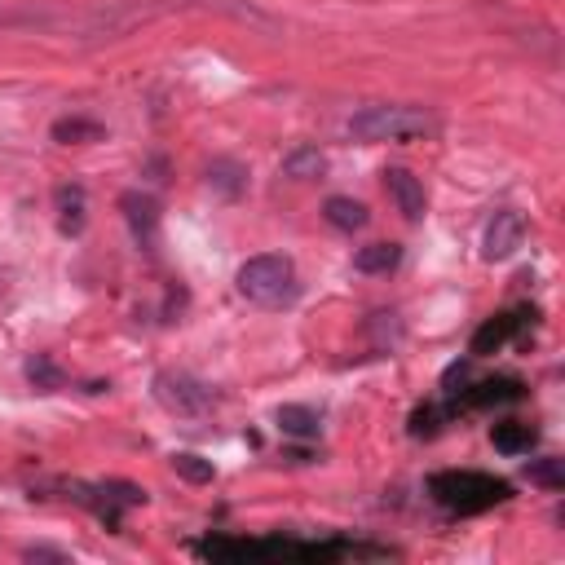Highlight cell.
Returning <instances> with one entry per match:
<instances>
[{
  "instance_id": "19",
  "label": "cell",
  "mask_w": 565,
  "mask_h": 565,
  "mask_svg": "<svg viewBox=\"0 0 565 565\" xmlns=\"http://www.w3.org/2000/svg\"><path fill=\"white\" fill-rule=\"evenodd\" d=\"M243 177H248V173H243L234 159H217V164L208 168V186H217L221 195H239V190H243Z\"/></svg>"
},
{
  "instance_id": "8",
  "label": "cell",
  "mask_w": 565,
  "mask_h": 565,
  "mask_svg": "<svg viewBox=\"0 0 565 565\" xmlns=\"http://www.w3.org/2000/svg\"><path fill=\"white\" fill-rule=\"evenodd\" d=\"M124 208V221H129L133 239L142 243V248H155V234H159V204L151 195H142V190H129V195L120 199Z\"/></svg>"
},
{
  "instance_id": "21",
  "label": "cell",
  "mask_w": 565,
  "mask_h": 565,
  "mask_svg": "<svg viewBox=\"0 0 565 565\" xmlns=\"http://www.w3.org/2000/svg\"><path fill=\"white\" fill-rule=\"evenodd\" d=\"M530 482H535V486H548V490H561V486H565L561 460H539V464H530Z\"/></svg>"
},
{
  "instance_id": "7",
  "label": "cell",
  "mask_w": 565,
  "mask_h": 565,
  "mask_svg": "<svg viewBox=\"0 0 565 565\" xmlns=\"http://www.w3.org/2000/svg\"><path fill=\"white\" fill-rule=\"evenodd\" d=\"M526 318H535V309H517V314H499V318H490V323H482V327H477V336H473V358L499 354L508 340L521 336Z\"/></svg>"
},
{
  "instance_id": "4",
  "label": "cell",
  "mask_w": 565,
  "mask_h": 565,
  "mask_svg": "<svg viewBox=\"0 0 565 565\" xmlns=\"http://www.w3.org/2000/svg\"><path fill=\"white\" fill-rule=\"evenodd\" d=\"M155 402L164 411L181 415V420H199V415H208L212 407V389L204 380H195L190 371H159L155 376Z\"/></svg>"
},
{
  "instance_id": "16",
  "label": "cell",
  "mask_w": 565,
  "mask_h": 565,
  "mask_svg": "<svg viewBox=\"0 0 565 565\" xmlns=\"http://www.w3.org/2000/svg\"><path fill=\"white\" fill-rule=\"evenodd\" d=\"M274 420H279V429H283L287 437H318V429H323L314 411H309V407H292V402H287V407H279V415H274Z\"/></svg>"
},
{
  "instance_id": "14",
  "label": "cell",
  "mask_w": 565,
  "mask_h": 565,
  "mask_svg": "<svg viewBox=\"0 0 565 565\" xmlns=\"http://www.w3.org/2000/svg\"><path fill=\"white\" fill-rule=\"evenodd\" d=\"M490 442H495L499 455H526L535 446V429L530 424H495L490 429Z\"/></svg>"
},
{
  "instance_id": "9",
  "label": "cell",
  "mask_w": 565,
  "mask_h": 565,
  "mask_svg": "<svg viewBox=\"0 0 565 565\" xmlns=\"http://www.w3.org/2000/svg\"><path fill=\"white\" fill-rule=\"evenodd\" d=\"M521 380H482L477 389L464 393V407H499V402H517L521 398Z\"/></svg>"
},
{
  "instance_id": "17",
  "label": "cell",
  "mask_w": 565,
  "mask_h": 565,
  "mask_svg": "<svg viewBox=\"0 0 565 565\" xmlns=\"http://www.w3.org/2000/svg\"><path fill=\"white\" fill-rule=\"evenodd\" d=\"M98 137H102V124H98V120H80V115H71V120H58V124H53V142H62V146L98 142Z\"/></svg>"
},
{
  "instance_id": "6",
  "label": "cell",
  "mask_w": 565,
  "mask_h": 565,
  "mask_svg": "<svg viewBox=\"0 0 565 565\" xmlns=\"http://www.w3.org/2000/svg\"><path fill=\"white\" fill-rule=\"evenodd\" d=\"M385 190L393 199V208L407 221H424L429 212V195H424V181L411 173V168H385Z\"/></svg>"
},
{
  "instance_id": "10",
  "label": "cell",
  "mask_w": 565,
  "mask_h": 565,
  "mask_svg": "<svg viewBox=\"0 0 565 565\" xmlns=\"http://www.w3.org/2000/svg\"><path fill=\"white\" fill-rule=\"evenodd\" d=\"M323 217H327V226H336L345 234H354V230L367 226V208H362L358 199H349V195H332V199H327Z\"/></svg>"
},
{
  "instance_id": "2",
  "label": "cell",
  "mask_w": 565,
  "mask_h": 565,
  "mask_svg": "<svg viewBox=\"0 0 565 565\" xmlns=\"http://www.w3.org/2000/svg\"><path fill=\"white\" fill-rule=\"evenodd\" d=\"M429 495L446 513H460V517H473V513H486V508L504 504L513 490L499 477H486V473H437L429 482Z\"/></svg>"
},
{
  "instance_id": "13",
  "label": "cell",
  "mask_w": 565,
  "mask_h": 565,
  "mask_svg": "<svg viewBox=\"0 0 565 565\" xmlns=\"http://www.w3.org/2000/svg\"><path fill=\"white\" fill-rule=\"evenodd\" d=\"M58 230L62 234L84 230V186H58Z\"/></svg>"
},
{
  "instance_id": "11",
  "label": "cell",
  "mask_w": 565,
  "mask_h": 565,
  "mask_svg": "<svg viewBox=\"0 0 565 565\" xmlns=\"http://www.w3.org/2000/svg\"><path fill=\"white\" fill-rule=\"evenodd\" d=\"M283 173L292 181H314L327 173V155L318 151V146H296V151L283 159Z\"/></svg>"
},
{
  "instance_id": "18",
  "label": "cell",
  "mask_w": 565,
  "mask_h": 565,
  "mask_svg": "<svg viewBox=\"0 0 565 565\" xmlns=\"http://www.w3.org/2000/svg\"><path fill=\"white\" fill-rule=\"evenodd\" d=\"M173 468H177L181 477H186V482H195V486H208L212 473H217V468H212V460H204V455H195V451H177V455H173Z\"/></svg>"
},
{
  "instance_id": "20",
  "label": "cell",
  "mask_w": 565,
  "mask_h": 565,
  "mask_svg": "<svg viewBox=\"0 0 565 565\" xmlns=\"http://www.w3.org/2000/svg\"><path fill=\"white\" fill-rule=\"evenodd\" d=\"M27 380H31L36 389H45V393L62 389V371L53 367L49 354H31V358H27Z\"/></svg>"
},
{
  "instance_id": "12",
  "label": "cell",
  "mask_w": 565,
  "mask_h": 565,
  "mask_svg": "<svg viewBox=\"0 0 565 565\" xmlns=\"http://www.w3.org/2000/svg\"><path fill=\"white\" fill-rule=\"evenodd\" d=\"M398 261H402L398 243H367V248H358V257H354V265L362 274H389V270H398Z\"/></svg>"
},
{
  "instance_id": "1",
  "label": "cell",
  "mask_w": 565,
  "mask_h": 565,
  "mask_svg": "<svg viewBox=\"0 0 565 565\" xmlns=\"http://www.w3.org/2000/svg\"><path fill=\"white\" fill-rule=\"evenodd\" d=\"M239 292L261 309H283L301 296V279H296V265L279 257V252H265V257H248L234 274Z\"/></svg>"
},
{
  "instance_id": "3",
  "label": "cell",
  "mask_w": 565,
  "mask_h": 565,
  "mask_svg": "<svg viewBox=\"0 0 565 565\" xmlns=\"http://www.w3.org/2000/svg\"><path fill=\"white\" fill-rule=\"evenodd\" d=\"M437 120L424 106H367L349 120V133L358 142H411V137L433 133Z\"/></svg>"
},
{
  "instance_id": "5",
  "label": "cell",
  "mask_w": 565,
  "mask_h": 565,
  "mask_svg": "<svg viewBox=\"0 0 565 565\" xmlns=\"http://www.w3.org/2000/svg\"><path fill=\"white\" fill-rule=\"evenodd\" d=\"M526 243V217L517 208H504L490 217V226L482 234V257L486 261H508L513 252Z\"/></svg>"
},
{
  "instance_id": "15",
  "label": "cell",
  "mask_w": 565,
  "mask_h": 565,
  "mask_svg": "<svg viewBox=\"0 0 565 565\" xmlns=\"http://www.w3.org/2000/svg\"><path fill=\"white\" fill-rule=\"evenodd\" d=\"M367 336H371V345L380 349V354H389V349H398L402 345V318L398 314H371L367 318Z\"/></svg>"
},
{
  "instance_id": "22",
  "label": "cell",
  "mask_w": 565,
  "mask_h": 565,
  "mask_svg": "<svg viewBox=\"0 0 565 565\" xmlns=\"http://www.w3.org/2000/svg\"><path fill=\"white\" fill-rule=\"evenodd\" d=\"M437 429H442V411L437 407H420L411 415V437H433Z\"/></svg>"
}]
</instances>
